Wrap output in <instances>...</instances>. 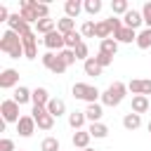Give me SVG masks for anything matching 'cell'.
<instances>
[{"mask_svg": "<svg viewBox=\"0 0 151 151\" xmlns=\"http://www.w3.org/2000/svg\"><path fill=\"white\" fill-rule=\"evenodd\" d=\"M0 52L9 54L12 59L24 57V42H21V35L14 33V31H5L2 38H0Z\"/></svg>", "mask_w": 151, "mask_h": 151, "instance_id": "obj_1", "label": "cell"}, {"mask_svg": "<svg viewBox=\"0 0 151 151\" xmlns=\"http://www.w3.org/2000/svg\"><path fill=\"white\" fill-rule=\"evenodd\" d=\"M125 92H127V85L120 83V80H116V83H111V85L101 92V104H104V106H118V104L123 101Z\"/></svg>", "mask_w": 151, "mask_h": 151, "instance_id": "obj_2", "label": "cell"}, {"mask_svg": "<svg viewBox=\"0 0 151 151\" xmlns=\"http://www.w3.org/2000/svg\"><path fill=\"white\" fill-rule=\"evenodd\" d=\"M40 61H42V66H45L47 71H52L54 76H61V73L68 68V64L59 57V52H57V54H54V52H47V54L40 57Z\"/></svg>", "mask_w": 151, "mask_h": 151, "instance_id": "obj_3", "label": "cell"}, {"mask_svg": "<svg viewBox=\"0 0 151 151\" xmlns=\"http://www.w3.org/2000/svg\"><path fill=\"white\" fill-rule=\"evenodd\" d=\"M71 92H73L76 99H83V101H87V104H94L97 97H99V90H97L94 85H87V83H76V85L71 87Z\"/></svg>", "mask_w": 151, "mask_h": 151, "instance_id": "obj_4", "label": "cell"}, {"mask_svg": "<svg viewBox=\"0 0 151 151\" xmlns=\"http://www.w3.org/2000/svg\"><path fill=\"white\" fill-rule=\"evenodd\" d=\"M31 116H33V120H35V125H38L40 130H52V125H54V116L47 111V106H33Z\"/></svg>", "mask_w": 151, "mask_h": 151, "instance_id": "obj_5", "label": "cell"}, {"mask_svg": "<svg viewBox=\"0 0 151 151\" xmlns=\"http://www.w3.org/2000/svg\"><path fill=\"white\" fill-rule=\"evenodd\" d=\"M0 113H2V120L5 123H19V104L14 99H5L0 104Z\"/></svg>", "mask_w": 151, "mask_h": 151, "instance_id": "obj_6", "label": "cell"}, {"mask_svg": "<svg viewBox=\"0 0 151 151\" xmlns=\"http://www.w3.org/2000/svg\"><path fill=\"white\" fill-rule=\"evenodd\" d=\"M42 42H45V47L50 50V52H61V50H66V38L59 33V31H52V33H47L45 38H42Z\"/></svg>", "mask_w": 151, "mask_h": 151, "instance_id": "obj_7", "label": "cell"}, {"mask_svg": "<svg viewBox=\"0 0 151 151\" xmlns=\"http://www.w3.org/2000/svg\"><path fill=\"white\" fill-rule=\"evenodd\" d=\"M127 90H130L132 94L146 97V94H151V78H132V80L127 83Z\"/></svg>", "mask_w": 151, "mask_h": 151, "instance_id": "obj_8", "label": "cell"}, {"mask_svg": "<svg viewBox=\"0 0 151 151\" xmlns=\"http://www.w3.org/2000/svg\"><path fill=\"white\" fill-rule=\"evenodd\" d=\"M7 24H9V31H14V33H19V35L31 33V24H28L26 19H21V14H12Z\"/></svg>", "mask_w": 151, "mask_h": 151, "instance_id": "obj_9", "label": "cell"}, {"mask_svg": "<svg viewBox=\"0 0 151 151\" xmlns=\"http://www.w3.org/2000/svg\"><path fill=\"white\" fill-rule=\"evenodd\" d=\"M0 87L2 90H9V87H19V73L14 68H5L0 73Z\"/></svg>", "mask_w": 151, "mask_h": 151, "instance_id": "obj_10", "label": "cell"}, {"mask_svg": "<svg viewBox=\"0 0 151 151\" xmlns=\"http://www.w3.org/2000/svg\"><path fill=\"white\" fill-rule=\"evenodd\" d=\"M21 42H24V57L26 59H35L38 57V50H35V33H26L21 35Z\"/></svg>", "mask_w": 151, "mask_h": 151, "instance_id": "obj_11", "label": "cell"}, {"mask_svg": "<svg viewBox=\"0 0 151 151\" xmlns=\"http://www.w3.org/2000/svg\"><path fill=\"white\" fill-rule=\"evenodd\" d=\"M17 132H19L21 137H31V134L35 132V120H33V116H21L19 123H17Z\"/></svg>", "mask_w": 151, "mask_h": 151, "instance_id": "obj_12", "label": "cell"}, {"mask_svg": "<svg viewBox=\"0 0 151 151\" xmlns=\"http://www.w3.org/2000/svg\"><path fill=\"white\" fill-rule=\"evenodd\" d=\"M19 14H21V19H26L28 24H38V21H40L38 14L33 12V7H31V0H21V2H19Z\"/></svg>", "mask_w": 151, "mask_h": 151, "instance_id": "obj_13", "label": "cell"}, {"mask_svg": "<svg viewBox=\"0 0 151 151\" xmlns=\"http://www.w3.org/2000/svg\"><path fill=\"white\" fill-rule=\"evenodd\" d=\"M123 24L127 26V28H132V31H137L142 24H144V17H142V12H137V9H130L125 17H123Z\"/></svg>", "mask_w": 151, "mask_h": 151, "instance_id": "obj_14", "label": "cell"}, {"mask_svg": "<svg viewBox=\"0 0 151 151\" xmlns=\"http://www.w3.org/2000/svg\"><path fill=\"white\" fill-rule=\"evenodd\" d=\"M151 109V101H149V97H142V94H134L132 97V113H144V111H149Z\"/></svg>", "mask_w": 151, "mask_h": 151, "instance_id": "obj_15", "label": "cell"}, {"mask_svg": "<svg viewBox=\"0 0 151 151\" xmlns=\"http://www.w3.org/2000/svg\"><path fill=\"white\" fill-rule=\"evenodd\" d=\"M113 40H118V42H137V31H132V28H127V26H123L120 31H116L113 33Z\"/></svg>", "mask_w": 151, "mask_h": 151, "instance_id": "obj_16", "label": "cell"}, {"mask_svg": "<svg viewBox=\"0 0 151 151\" xmlns=\"http://www.w3.org/2000/svg\"><path fill=\"white\" fill-rule=\"evenodd\" d=\"M31 101H33V106H47V104H50L47 90H45V87H35L33 94H31Z\"/></svg>", "mask_w": 151, "mask_h": 151, "instance_id": "obj_17", "label": "cell"}, {"mask_svg": "<svg viewBox=\"0 0 151 151\" xmlns=\"http://www.w3.org/2000/svg\"><path fill=\"white\" fill-rule=\"evenodd\" d=\"M90 139H92V134H90L87 130H78V132H73V137H71L73 146H78V149H87Z\"/></svg>", "mask_w": 151, "mask_h": 151, "instance_id": "obj_18", "label": "cell"}, {"mask_svg": "<svg viewBox=\"0 0 151 151\" xmlns=\"http://www.w3.org/2000/svg\"><path fill=\"white\" fill-rule=\"evenodd\" d=\"M85 116H87V120L90 123H99V118L104 116V109H101V104H87V109H85Z\"/></svg>", "mask_w": 151, "mask_h": 151, "instance_id": "obj_19", "label": "cell"}, {"mask_svg": "<svg viewBox=\"0 0 151 151\" xmlns=\"http://www.w3.org/2000/svg\"><path fill=\"white\" fill-rule=\"evenodd\" d=\"M139 125H142V116H139V113H132V111H130V113H125V118H123V127H125L127 132L137 130Z\"/></svg>", "mask_w": 151, "mask_h": 151, "instance_id": "obj_20", "label": "cell"}, {"mask_svg": "<svg viewBox=\"0 0 151 151\" xmlns=\"http://www.w3.org/2000/svg\"><path fill=\"white\" fill-rule=\"evenodd\" d=\"M99 52H104V54H109V57H116V52H118V40H113V38L99 40Z\"/></svg>", "mask_w": 151, "mask_h": 151, "instance_id": "obj_21", "label": "cell"}, {"mask_svg": "<svg viewBox=\"0 0 151 151\" xmlns=\"http://www.w3.org/2000/svg\"><path fill=\"white\" fill-rule=\"evenodd\" d=\"M31 94H33V92H31L28 87H24V85H19V87H14V97H12V99H14V101H17L19 106H21V104H26V101H31Z\"/></svg>", "mask_w": 151, "mask_h": 151, "instance_id": "obj_22", "label": "cell"}, {"mask_svg": "<svg viewBox=\"0 0 151 151\" xmlns=\"http://www.w3.org/2000/svg\"><path fill=\"white\" fill-rule=\"evenodd\" d=\"M80 9H83V2H80V0H68V2L64 5V12H66L68 19H76V17L80 14Z\"/></svg>", "mask_w": 151, "mask_h": 151, "instance_id": "obj_23", "label": "cell"}, {"mask_svg": "<svg viewBox=\"0 0 151 151\" xmlns=\"http://www.w3.org/2000/svg\"><path fill=\"white\" fill-rule=\"evenodd\" d=\"M35 28H38V33H42V35H47V33H52V31H57V21L54 19H40L38 24H35Z\"/></svg>", "mask_w": 151, "mask_h": 151, "instance_id": "obj_24", "label": "cell"}, {"mask_svg": "<svg viewBox=\"0 0 151 151\" xmlns=\"http://www.w3.org/2000/svg\"><path fill=\"white\" fill-rule=\"evenodd\" d=\"M47 111H50L54 118H59V116H64V113H66V104H64L61 99H50V104H47Z\"/></svg>", "mask_w": 151, "mask_h": 151, "instance_id": "obj_25", "label": "cell"}, {"mask_svg": "<svg viewBox=\"0 0 151 151\" xmlns=\"http://www.w3.org/2000/svg\"><path fill=\"white\" fill-rule=\"evenodd\" d=\"M85 120H87V116H85V113H80V111H73V113L68 116V125H71L76 132H78V130H83Z\"/></svg>", "mask_w": 151, "mask_h": 151, "instance_id": "obj_26", "label": "cell"}, {"mask_svg": "<svg viewBox=\"0 0 151 151\" xmlns=\"http://www.w3.org/2000/svg\"><path fill=\"white\" fill-rule=\"evenodd\" d=\"M87 132L92 134V137H97V139H104L106 134H109V127L99 120V123H90V127H87Z\"/></svg>", "mask_w": 151, "mask_h": 151, "instance_id": "obj_27", "label": "cell"}, {"mask_svg": "<svg viewBox=\"0 0 151 151\" xmlns=\"http://www.w3.org/2000/svg\"><path fill=\"white\" fill-rule=\"evenodd\" d=\"M57 31H59L61 35H68V33H73V31H76V24H73V19H68V17L59 19V21H57Z\"/></svg>", "mask_w": 151, "mask_h": 151, "instance_id": "obj_28", "label": "cell"}, {"mask_svg": "<svg viewBox=\"0 0 151 151\" xmlns=\"http://www.w3.org/2000/svg\"><path fill=\"white\" fill-rule=\"evenodd\" d=\"M137 47L139 50H149L151 47V28H144L137 33Z\"/></svg>", "mask_w": 151, "mask_h": 151, "instance_id": "obj_29", "label": "cell"}, {"mask_svg": "<svg viewBox=\"0 0 151 151\" xmlns=\"http://www.w3.org/2000/svg\"><path fill=\"white\" fill-rule=\"evenodd\" d=\"M111 26H109V21L104 19V21H97V28H94V35L97 38H101V40H106V38H111Z\"/></svg>", "mask_w": 151, "mask_h": 151, "instance_id": "obj_30", "label": "cell"}, {"mask_svg": "<svg viewBox=\"0 0 151 151\" xmlns=\"http://www.w3.org/2000/svg\"><path fill=\"white\" fill-rule=\"evenodd\" d=\"M83 68H85V76H101V71H104V68L97 64V59H94V57H90V59L85 61V66H83Z\"/></svg>", "mask_w": 151, "mask_h": 151, "instance_id": "obj_31", "label": "cell"}, {"mask_svg": "<svg viewBox=\"0 0 151 151\" xmlns=\"http://www.w3.org/2000/svg\"><path fill=\"white\" fill-rule=\"evenodd\" d=\"M111 9H113V14H127L130 12V5H127V0H113L111 2Z\"/></svg>", "mask_w": 151, "mask_h": 151, "instance_id": "obj_32", "label": "cell"}, {"mask_svg": "<svg viewBox=\"0 0 151 151\" xmlns=\"http://www.w3.org/2000/svg\"><path fill=\"white\" fill-rule=\"evenodd\" d=\"M64 38H66V47H68V50H76V47L83 42V35H80L78 31H73V33H68V35H64Z\"/></svg>", "mask_w": 151, "mask_h": 151, "instance_id": "obj_33", "label": "cell"}, {"mask_svg": "<svg viewBox=\"0 0 151 151\" xmlns=\"http://www.w3.org/2000/svg\"><path fill=\"white\" fill-rule=\"evenodd\" d=\"M40 151H59V139L57 137H45L40 144Z\"/></svg>", "mask_w": 151, "mask_h": 151, "instance_id": "obj_34", "label": "cell"}, {"mask_svg": "<svg viewBox=\"0 0 151 151\" xmlns=\"http://www.w3.org/2000/svg\"><path fill=\"white\" fill-rule=\"evenodd\" d=\"M94 28H97L94 21H85L83 28H80V35H85V38H94Z\"/></svg>", "mask_w": 151, "mask_h": 151, "instance_id": "obj_35", "label": "cell"}, {"mask_svg": "<svg viewBox=\"0 0 151 151\" xmlns=\"http://www.w3.org/2000/svg\"><path fill=\"white\" fill-rule=\"evenodd\" d=\"M99 9H101V2H99V0H87V2H85V12H87V14H97Z\"/></svg>", "mask_w": 151, "mask_h": 151, "instance_id": "obj_36", "label": "cell"}, {"mask_svg": "<svg viewBox=\"0 0 151 151\" xmlns=\"http://www.w3.org/2000/svg\"><path fill=\"white\" fill-rule=\"evenodd\" d=\"M59 57H61L68 66H71V64H76V52H73V50H68V47H66V50H61V52H59Z\"/></svg>", "mask_w": 151, "mask_h": 151, "instance_id": "obj_37", "label": "cell"}, {"mask_svg": "<svg viewBox=\"0 0 151 151\" xmlns=\"http://www.w3.org/2000/svg\"><path fill=\"white\" fill-rule=\"evenodd\" d=\"M73 52H76V59H85V61L90 59V57H87V52H90V50H87V45H85V42H80Z\"/></svg>", "mask_w": 151, "mask_h": 151, "instance_id": "obj_38", "label": "cell"}, {"mask_svg": "<svg viewBox=\"0 0 151 151\" xmlns=\"http://www.w3.org/2000/svg\"><path fill=\"white\" fill-rule=\"evenodd\" d=\"M94 59H97V64H99L101 68H104V66H109V64H113V57H109V54H104V52H97V57H94Z\"/></svg>", "mask_w": 151, "mask_h": 151, "instance_id": "obj_39", "label": "cell"}, {"mask_svg": "<svg viewBox=\"0 0 151 151\" xmlns=\"http://www.w3.org/2000/svg\"><path fill=\"white\" fill-rule=\"evenodd\" d=\"M142 17H144V24H146V28H151V2H146V5L142 7Z\"/></svg>", "mask_w": 151, "mask_h": 151, "instance_id": "obj_40", "label": "cell"}, {"mask_svg": "<svg viewBox=\"0 0 151 151\" xmlns=\"http://www.w3.org/2000/svg\"><path fill=\"white\" fill-rule=\"evenodd\" d=\"M0 151H17V149H14V142L7 139V137H2V139H0Z\"/></svg>", "mask_w": 151, "mask_h": 151, "instance_id": "obj_41", "label": "cell"}, {"mask_svg": "<svg viewBox=\"0 0 151 151\" xmlns=\"http://www.w3.org/2000/svg\"><path fill=\"white\" fill-rule=\"evenodd\" d=\"M9 17H12V14L7 12V7H5V5H0V21H9Z\"/></svg>", "mask_w": 151, "mask_h": 151, "instance_id": "obj_42", "label": "cell"}, {"mask_svg": "<svg viewBox=\"0 0 151 151\" xmlns=\"http://www.w3.org/2000/svg\"><path fill=\"white\" fill-rule=\"evenodd\" d=\"M149 134H151V120H149Z\"/></svg>", "mask_w": 151, "mask_h": 151, "instance_id": "obj_43", "label": "cell"}, {"mask_svg": "<svg viewBox=\"0 0 151 151\" xmlns=\"http://www.w3.org/2000/svg\"><path fill=\"white\" fill-rule=\"evenodd\" d=\"M83 151H92V149H83Z\"/></svg>", "mask_w": 151, "mask_h": 151, "instance_id": "obj_44", "label": "cell"}, {"mask_svg": "<svg viewBox=\"0 0 151 151\" xmlns=\"http://www.w3.org/2000/svg\"><path fill=\"white\" fill-rule=\"evenodd\" d=\"M19 151H21V149H19Z\"/></svg>", "mask_w": 151, "mask_h": 151, "instance_id": "obj_45", "label": "cell"}]
</instances>
